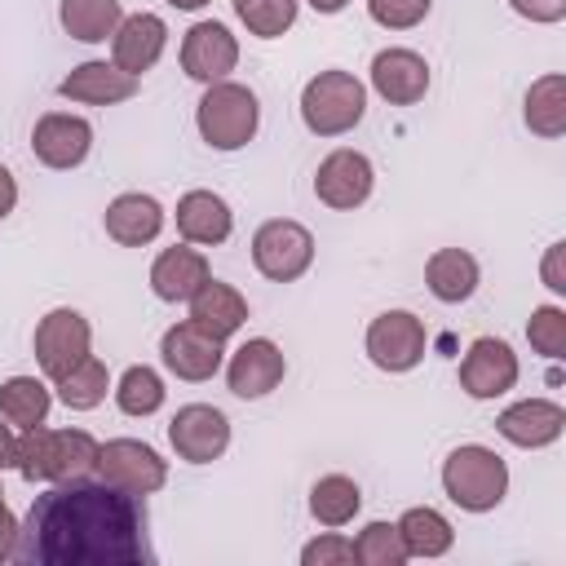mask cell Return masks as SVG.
I'll return each mask as SVG.
<instances>
[{
  "label": "cell",
  "instance_id": "39",
  "mask_svg": "<svg viewBox=\"0 0 566 566\" xmlns=\"http://www.w3.org/2000/svg\"><path fill=\"white\" fill-rule=\"evenodd\" d=\"M509 9L535 27H557L566 18V0H509Z\"/></svg>",
  "mask_w": 566,
  "mask_h": 566
},
{
  "label": "cell",
  "instance_id": "7",
  "mask_svg": "<svg viewBox=\"0 0 566 566\" xmlns=\"http://www.w3.org/2000/svg\"><path fill=\"white\" fill-rule=\"evenodd\" d=\"M31 349H35V363L44 371V380H62L75 363H84L93 354V323L71 310V305H57L49 310L40 323H35V336H31Z\"/></svg>",
  "mask_w": 566,
  "mask_h": 566
},
{
  "label": "cell",
  "instance_id": "42",
  "mask_svg": "<svg viewBox=\"0 0 566 566\" xmlns=\"http://www.w3.org/2000/svg\"><path fill=\"white\" fill-rule=\"evenodd\" d=\"M13 208H18V177L0 164V221H4Z\"/></svg>",
  "mask_w": 566,
  "mask_h": 566
},
{
  "label": "cell",
  "instance_id": "14",
  "mask_svg": "<svg viewBox=\"0 0 566 566\" xmlns=\"http://www.w3.org/2000/svg\"><path fill=\"white\" fill-rule=\"evenodd\" d=\"M159 363L177 376V380H190V385H203L212 380L221 367H226V340L208 336L203 327H195L190 318L172 323L164 336H159Z\"/></svg>",
  "mask_w": 566,
  "mask_h": 566
},
{
  "label": "cell",
  "instance_id": "45",
  "mask_svg": "<svg viewBox=\"0 0 566 566\" xmlns=\"http://www.w3.org/2000/svg\"><path fill=\"white\" fill-rule=\"evenodd\" d=\"M4 509H9V504H4V486H0V513H4Z\"/></svg>",
  "mask_w": 566,
  "mask_h": 566
},
{
  "label": "cell",
  "instance_id": "1",
  "mask_svg": "<svg viewBox=\"0 0 566 566\" xmlns=\"http://www.w3.org/2000/svg\"><path fill=\"white\" fill-rule=\"evenodd\" d=\"M146 495L102 478L49 482L18 531L13 562L27 566H146Z\"/></svg>",
  "mask_w": 566,
  "mask_h": 566
},
{
  "label": "cell",
  "instance_id": "10",
  "mask_svg": "<svg viewBox=\"0 0 566 566\" xmlns=\"http://www.w3.org/2000/svg\"><path fill=\"white\" fill-rule=\"evenodd\" d=\"M376 190V164L354 150V146H336L318 159L314 168V199L332 212H354L371 199Z\"/></svg>",
  "mask_w": 566,
  "mask_h": 566
},
{
  "label": "cell",
  "instance_id": "11",
  "mask_svg": "<svg viewBox=\"0 0 566 566\" xmlns=\"http://www.w3.org/2000/svg\"><path fill=\"white\" fill-rule=\"evenodd\" d=\"M517 376H522V363H517V354H513V345L504 336H478V340H469V349L460 358V389L473 402L504 398L509 389H517Z\"/></svg>",
  "mask_w": 566,
  "mask_h": 566
},
{
  "label": "cell",
  "instance_id": "4",
  "mask_svg": "<svg viewBox=\"0 0 566 566\" xmlns=\"http://www.w3.org/2000/svg\"><path fill=\"white\" fill-rule=\"evenodd\" d=\"M195 128H199L203 146H212L221 155L243 150L256 137V128H261V102L239 80L203 84V93L195 102Z\"/></svg>",
  "mask_w": 566,
  "mask_h": 566
},
{
  "label": "cell",
  "instance_id": "32",
  "mask_svg": "<svg viewBox=\"0 0 566 566\" xmlns=\"http://www.w3.org/2000/svg\"><path fill=\"white\" fill-rule=\"evenodd\" d=\"M111 371H106V363L97 358V354H88L84 363H75L62 380H53V398L66 407V411H93V407H102L106 402V394H111Z\"/></svg>",
  "mask_w": 566,
  "mask_h": 566
},
{
  "label": "cell",
  "instance_id": "28",
  "mask_svg": "<svg viewBox=\"0 0 566 566\" xmlns=\"http://www.w3.org/2000/svg\"><path fill=\"white\" fill-rule=\"evenodd\" d=\"M53 411V385L40 376H9L0 380V416L22 433L35 424H49Z\"/></svg>",
  "mask_w": 566,
  "mask_h": 566
},
{
  "label": "cell",
  "instance_id": "23",
  "mask_svg": "<svg viewBox=\"0 0 566 566\" xmlns=\"http://www.w3.org/2000/svg\"><path fill=\"white\" fill-rule=\"evenodd\" d=\"M177 234L195 248H221L234 234V212L217 190H186L177 199Z\"/></svg>",
  "mask_w": 566,
  "mask_h": 566
},
{
  "label": "cell",
  "instance_id": "18",
  "mask_svg": "<svg viewBox=\"0 0 566 566\" xmlns=\"http://www.w3.org/2000/svg\"><path fill=\"white\" fill-rule=\"evenodd\" d=\"M495 433L509 447L544 451L566 433V407L557 398H517L495 416Z\"/></svg>",
  "mask_w": 566,
  "mask_h": 566
},
{
  "label": "cell",
  "instance_id": "20",
  "mask_svg": "<svg viewBox=\"0 0 566 566\" xmlns=\"http://www.w3.org/2000/svg\"><path fill=\"white\" fill-rule=\"evenodd\" d=\"M137 88H142V80L128 75V71H119L106 57H88V62L71 66L57 80V93L66 102H80V106H119V102L137 97Z\"/></svg>",
  "mask_w": 566,
  "mask_h": 566
},
{
  "label": "cell",
  "instance_id": "29",
  "mask_svg": "<svg viewBox=\"0 0 566 566\" xmlns=\"http://www.w3.org/2000/svg\"><path fill=\"white\" fill-rule=\"evenodd\" d=\"M363 509V486L349 478V473H323L314 486H310V517L318 526H349Z\"/></svg>",
  "mask_w": 566,
  "mask_h": 566
},
{
  "label": "cell",
  "instance_id": "3",
  "mask_svg": "<svg viewBox=\"0 0 566 566\" xmlns=\"http://www.w3.org/2000/svg\"><path fill=\"white\" fill-rule=\"evenodd\" d=\"M442 495L460 513H491L509 495V464L495 447L482 442H460L442 460Z\"/></svg>",
  "mask_w": 566,
  "mask_h": 566
},
{
  "label": "cell",
  "instance_id": "24",
  "mask_svg": "<svg viewBox=\"0 0 566 566\" xmlns=\"http://www.w3.org/2000/svg\"><path fill=\"white\" fill-rule=\"evenodd\" d=\"M482 283V265L464 248H433L424 261V287L442 305H464Z\"/></svg>",
  "mask_w": 566,
  "mask_h": 566
},
{
  "label": "cell",
  "instance_id": "21",
  "mask_svg": "<svg viewBox=\"0 0 566 566\" xmlns=\"http://www.w3.org/2000/svg\"><path fill=\"white\" fill-rule=\"evenodd\" d=\"M164 226H168V212H164V203H159L155 195H146V190H124V195H115V199L106 203V212H102V230H106V239H115L119 248H146V243H155V239L164 234Z\"/></svg>",
  "mask_w": 566,
  "mask_h": 566
},
{
  "label": "cell",
  "instance_id": "34",
  "mask_svg": "<svg viewBox=\"0 0 566 566\" xmlns=\"http://www.w3.org/2000/svg\"><path fill=\"white\" fill-rule=\"evenodd\" d=\"M354 557H358L363 566H407V562H411L407 548H402L398 526L385 522V517L367 522V526L354 535Z\"/></svg>",
  "mask_w": 566,
  "mask_h": 566
},
{
  "label": "cell",
  "instance_id": "8",
  "mask_svg": "<svg viewBox=\"0 0 566 566\" xmlns=\"http://www.w3.org/2000/svg\"><path fill=\"white\" fill-rule=\"evenodd\" d=\"M363 349H367L371 367H380L389 376H407V371H416L424 363L429 332L411 310H385V314H376L367 323Z\"/></svg>",
  "mask_w": 566,
  "mask_h": 566
},
{
  "label": "cell",
  "instance_id": "36",
  "mask_svg": "<svg viewBox=\"0 0 566 566\" xmlns=\"http://www.w3.org/2000/svg\"><path fill=\"white\" fill-rule=\"evenodd\" d=\"M433 0H367V18L385 31H411L429 18Z\"/></svg>",
  "mask_w": 566,
  "mask_h": 566
},
{
  "label": "cell",
  "instance_id": "30",
  "mask_svg": "<svg viewBox=\"0 0 566 566\" xmlns=\"http://www.w3.org/2000/svg\"><path fill=\"white\" fill-rule=\"evenodd\" d=\"M124 18V4L119 0H62L57 4V22L71 40L80 44H106L115 35Z\"/></svg>",
  "mask_w": 566,
  "mask_h": 566
},
{
  "label": "cell",
  "instance_id": "2",
  "mask_svg": "<svg viewBox=\"0 0 566 566\" xmlns=\"http://www.w3.org/2000/svg\"><path fill=\"white\" fill-rule=\"evenodd\" d=\"M13 469L22 482H75V478H93L97 469V438L88 429H49V424H35V429H22L18 433V455H13Z\"/></svg>",
  "mask_w": 566,
  "mask_h": 566
},
{
  "label": "cell",
  "instance_id": "15",
  "mask_svg": "<svg viewBox=\"0 0 566 566\" xmlns=\"http://www.w3.org/2000/svg\"><path fill=\"white\" fill-rule=\"evenodd\" d=\"M226 389L243 402H256L265 394H274L287 376V358L270 336H248L234 354H226Z\"/></svg>",
  "mask_w": 566,
  "mask_h": 566
},
{
  "label": "cell",
  "instance_id": "22",
  "mask_svg": "<svg viewBox=\"0 0 566 566\" xmlns=\"http://www.w3.org/2000/svg\"><path fill=\"white\" fill-rule=\"evenodd\" d=\"M212 279V265L203 256V248L195 243H172L164 248L155 261H150V292L164 301V305H186L203 283Z\"/></svg>",
  "mask_w": 566,
  "mask_h": 566
},
{
  "label": "cell",
  "instance_id": "27",
  "mask_svg": "<svg viewBox=\"0 0 566 566\" xmlns=\"http://www.w3.org/2000/svg\"><path fill=\"white\" fill-rule=\"evenodd\" d=\"M522 119L544 142H557L566 133V75L562 71H548V75L531 80V88L522 97Z\"/></svg>",
  "mask_w": 566,
  "mask_h": 566
},
{
  "label": "cell",
  "instance_id": "35",
  "mask_svg": "<svg viewBox=\"0 0 566 566\" xmlns=\"http://www.w3.org/2000/svg\"><path fill=\"white\" fill-rule=\"evenodd\" d=\"M526 340L539 358L548 363H562L566 358V310L562 305H535L531 318H526Z\"/></svg>",
  "mask_w": 566,
  "mask_h": 566
},
{
  "label": "cell",
  "instance_id": "16",
  "mask_svg": "<svg viewBox=\"0 0 566 566\" xmlns=\"http://www.w3.org/2000/svg\"><path fill=\"white\" fill-rule=\"evenodd\" d=\"M429 84H433V71H429L424 53L402 49V44L380 49L367 66V88L389 106H416L429 93Z\"/></svg>",
  "mask_w": 566,
  "mask_h": 566
},
{
  "label": "cell",
  "instance_id": "12",
  "mask_svg": "<svg viewBox=\"0 0 566 566\" xmlns=\"http://www.w3.org/2000/svg\"><path fill=\"white\" fill-rule=\"evenodd\" d=\"M168 447L186 464H212L230 451V420L212 402H186L168 420Z\"/></svg>",
  "mask_w": 566,
  "mask_h": 566
},
{
  "label": "cell",
  "instance_id": "13",
  "mask_svg": "<svg viewBox=\"0 0 566 566\" xmlns=\"http://www.w3.org/2000/svg\"><path fill=\"white\" fill-rule=\"evenodd\" d=\"M177 62H181L186 80H195V84L230 80V71L239 66V35H234L226 22H217V18H199V22L181 35Z\"/></svg>",
  "mask_w": 566,
  "mask_h": 566
},
{
  "label": "cell",
  "instance_id": "19",
  "mask_svg": "<svg viewBox=\"0 0 566 566\" xmlns=\"http://www.w3.org/2000/svg\"><path fill=\"white\" fill-rule=\"evenodd\" d=\"M164 49H168V22L159 13H150V9L124 13L119 27H115V35H111V62L119 71L137 75V80L146 71H155V62L164 57Z\"/></svg>",
  "mask_w": 566,
  "mask_h": 566
},
{
  "label": "cell",
  "instance_id": "6",
  "mask_svg": "<svg viewBox=\"0 0 566 566\" xmlns=\"http://www.w3.org/2000/svg\"><path fill=\"white\" fill-rule=\"evenodd\" d=\"M252 265L270 283H296L314 265V234L292 217H270L252 230Z\"/></svg>",
  "mask_w": 566,
  "mask_h": 566
},
{
  "label": "cell",
  "instance_id": "40",
  "mask_svg": "<svg viewBox=\"0 0 566 566\" xmlns=\"http://www.w3.org/2000/svg\"><path fill=\"white\" fill-rule=\"evenodd\" d=\"M18 531H22V522L4 509V513H0V562H13V553H18Z\"/></svg>",
  "mask_w": 566,
  "mask_h": 566
},
{
  "label": "cell",
  "instance_id": "31",
  "mask_svg": "<svg viewBox=\"0 0 566 566\" xmlns=\"http://www.w3.org/2000/svg\"><path fill=\"white\" fill-rule=\"evenodd\" d=\"M111 394H115V407H119L124 416H133V420H146V416H155V411L168 402V385H164V376H159L150 363L124 367L119 380L111 385Z\"/></svg>",
  "mask_w": 566,
  "mask_h": 566
},
{
  "label": "cell",
  "instance_id": "17",
  "mask_svg": "<svg viewBox=\"0 0 566 566\" xmlns=\"http://www.w3.org/2000/svg\"><path fill=\"white\" fill-rule=\"evenodd\" d=\"M93 150V124L84 115H71V111H44L31 128V155L53 168V172H71L88 159Z\"/></svg>",
  "mask_w": 566,
  "mask_h": 566
},
{
  "label": "cell",
  "instance_id": "26",
  "mask_svg": "<svg viewBox=\"0 0 566 566\" xmlns=\"http://www.w3.org/2000/svg\"><path fill=\"white\" fill-rule=\"evenodd\" d=\"M394 526H398V535H402L407 557L433 562V557H447L451 544H455L451 517H447L442 509H433V504H411V509H402V517H398Z\"/></svg>",
  "mask_w": 566,
  "mask_h": 566
},
{
  "label": "cell",
  "instance_id": "38",
  "mask_svg": "<svg viewBox=\"0 0 566 566\" xmlns=\"http://www.w3.org/2000/svg\"><path fill=\"white\" fill-rule=\"evenodd\" d=\"M539 283L553 296H566V239H553L539 256Z\"/></svg>",
  "mask_w": 566,
  "mask_h": 566
},
{
  "label": "cell",
  "instance_id": "37",
  "mask_svg": "<svg viewBox=\"0 0 566 566\" xmlns=\"http://www.w3.org/2000/svg\"><path fill=\"white\" fill-rule=\"evenodd\" d=\"M349 562H358L354 557V539L332 531V526L301 548V566H349Z\"/></svg>",
  "mask_w": 566,
  "mask_h": 566
},
{
  "label": "cell",
  "instance_id": "33",
  "mask_svg": "<svg viewBox=\"0 0 566 566\" xmlns=\"http://www.w3.org/2000/svg\"><path fill=\"white\" fill-rule=\"evenodd\" d=\"M301 0H234V18L248 27L256 40H279L296 27Z\"/></svg>",
  "mask_w": 566,
  "mask_h": 566
},
{
  "label": "cell",
  "instance_id": "41",
  "mask_svg": "<svg viewBox=\"0 0 566 566\" xmlns=\"http://www.w3.org/2000/svg\"><path fill=\"white\" fill-rule=\"evenodd\" d=\"M13 455H18V429L0 416V473L13 469Z\"/></svg>",
  "mask_w": 566,
  "mask_h": 566
},
{
  "label": "cell",
  "instance_id": "5",
  "mask_svg": "<svg viewBox=\"0 0 566 566\" xmlns=\"http://www.w3.org/2000/svg\"><path fill=\"white\" fill-rule=\"evenodd\" d=\"M367 115V84L354 71L327 66L305 80L301 88V124L314 137H345Z\"/></svg>",
  "mask_w": 566,
  "mask_h": 566
},
{
  "label": "cell",
  "instance_id": "44",
  "mask_svg": "<svg viewBox=\"0 0 566 566\" xmlns=\"http://www.w3.org/2000/svg\"><path fill=\"white\" fill-rule=\"evenodd\" d=\"M172 9H181V13H199V9H208L212 0H168Z\"/></svg>",
  "mask_w": 566,
  "mask_h": 566
},
{
  "label": "cell",
  "instance_id": "9",
  "mask_svg": "<svg viewBox=\"0 0 566 566\" xmlns=\"http://www.w3.org/2000/svg\"><path fill=\"white\" fill-rule=\"evenodd\" d=\"M93 478H102L119 491H133V495H155L168 486V460L142 438H106V442H97Z\"/></svg>",
  "mask_w": 566,
  "mask_h": 566
},
{
  "label": "cell",
  "instance_id": "43",
  "mask_svg": "<svg viewBox=\"0 0 566 566\" xmlns=\"http://www.w3.org/2000/svg\"><path fill=\"white\" fill-rule=\"evenodd\" d=\"M305 4H310L314 13H327V18L340 13V9H349V0H305Z\"/></svg>",
  "mask_w": 566,
  "mask_h": 566
},
{
  "label": "cell",
  "instance_id": "25",
  "mask_svg": "<svg viewBox=\"0 0 566 566\" xmlns=\"http://www.w3.org/2000/svg\"><path fill=\"white\" fill-rule=\"evenodd\" d=\"M186 305H190V323L203 327L217 340H230L248 323V296L234 283H221V279H208Z\"/></svg>",
  "mask_w": 566,
  "mask_h": 566
}]
</instances>
